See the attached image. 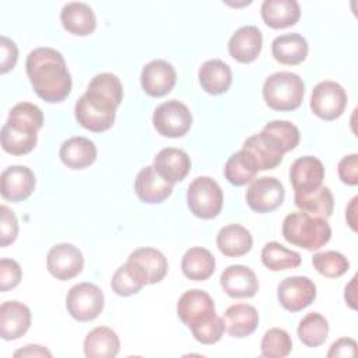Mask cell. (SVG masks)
Returning <instances> with one entry per match:
<instances>
[{"label":"cell","mask_w":358,"mask_h":358,"mask_svg":"<svg viewBox=\"0 0 358 358\" xmlns=\"http://www.w3.org/2000/svg\"><path fill=\"white\" fill-rule=\"evenodd\" d=\"M123 99V87L117 76L99 73L88 84L85 94L76 102L74 115L80 126L101 133L113 126L116 109Z\"/></svg>","instance_id":"6da1fadb"},{"label":"cell","mask_w":358,"mask_h":358,"mask_svg":"<svg viewBox=\"0 0 358 358\" xmlns=\"http://www.w3.org/2000/svg\"><path fill=\"white\" fill-rule=\"evenodd\" d=\"M222 190L210 176H199L187 187V206L193 215L199 218H215L222 210Z\"/></svg>","instance_id":"52a82bcc"},{"label":"cell","mask_w":358,"mask_h":358,"mask_svg":"<svg viewBox=\"0 0 358 358\" xmlns=\"http://www.w3.org/2000/svg\"><path fill=\"white\" fill-rule=\"evenodd\" d=\"M308 52L309 46L306 39L296 32L282 34L271 42V55L281 64H299L306 59Z\"/></svg>","instance_id":"484cf974"},{"label":"cell","mask_w":358,"mask_h":358,"mask_svg":"<svg viewBox=\"0 0 358 358\" xmlns=\"http://www.w3.org/2000/svg\"><path fill=\"white\" fill-rule=\"evenodd\" d=\"M0 235H1V248L8 246L17 239L18 235V221L15 214L7 207H0Z\"/></svg>","instance_id":"b9f144b4"},{"label":"cell","mask_w":358,"mask_h":358,"mask_svg":"<svg viewBox=\"0 0 358 358\" xmlns=\"http://www.w3.org/2000/svg\"><path fill=\"white\" fill-rule=\"evenodd\" d=\"M296 333L306 347H319L327 338L329 323L320 313L310 312L299 322Z\"/></svg>","instance_id":"8d00e7d4"},{"label":"cell","mask_w":358,"mask_h":358,"mask_svg":"<svg viewBox=\"0 0 358 358\" xmlns=\"http://www.w3.org/2000/svg\"><path fill=\"white\" fill-rule=\"evenodd\" d=\"M59 157L67 168L84 169L95 162L96 145L92 140L83 136L70 137L60 145Z\"/></svg>","instance_id":"603a6c76"},{"label":"cell","mask_w":358,"mask_h":358,"mask_svg":"<svg viewBox=\"0 0 358 358\" xmlns=\"http://www.w3.org/2000/svg\"><path fill=\"white\" fill-rule=\"evenodd\" d=\"M120 350L117 334L106 326L92 329L84 340V354L87 358H113Z\"/></svg>","instance_id":"f546056e"},{"label":"cell","mask_w":358,"mask_h":358,"mask_svg":"<svg viewBox=\"0 0 358 358\" xmlns=\"http://www.w3.org/2000/svg\"><path fill=\"white\" fill-rule=\"evenodd\" d=\"M183 274L193 281H204L215 271V259L208 249L190 248L182 257Z\"/></svg>","instance_id":"d6a6232c"},{"label":"cell","mask_w":358,"mask_h":358,"mask_svg":"<svg viewBox=\"0 0 358 358\" xmlns=\"http://www.w3.org/2000/svg\"><path fill=\"white\" fill-rule=\"evenodd\" d=\"M35 94L50 103L64 101L71 91V76L63 55L53 48H36L25 62Z\"/></svg>","instance_id":"7a4b0ae2"},{"label":"cell","mask_w":358,"mask_h":358,"mask_svg":"<svg viewBox=\"0 0 358 358\" xmlns=\"http://www.w3.org/2000/svg\"><path fill=\"white\" fill-rule=\"evenodd\" d=\"M22 277L20 264L13 259L0 260V291L6 292L15 288Z\"/></svg>","instance_id":"60d3db41"},{"label":"cell","mask_w":358,"mask_h":358,"mask_svg":"<svg viewBox=\"0 0 358 358\" xmlns=\"http://www.w3.org/2000/svg\"><path fill=\"white\" fill-rule=\"evenodd\" d=\"M192 113L189 108L176 101L171 99L166 102H162L152 115V124L155 130L169 138H178L185 136L190 127H192Z\"/></svg>","instance_id":"9c48e42d"},{"label":"cell","mask_w":358,"mask_h":358,"mask_svg":"<svg viewBox=\"0 0 358 358\" xmlns=\"http://www.w3.org/2000/svg\"><path fill=\"white\" fill-rule=\"evenodd\" d=\"M127 260L141 268L148 284H157L166 275L168 260L158 249L147 246L138 248L129 255Z\"/></svg>","instance_id":"4dcf8cb0"},{"label":"cell","mask_w":358,"mask_h":358,"mask_svg":"<svg viewBox=\"0 0 358 358\" xmlns=\"http://www.w3.org/2000/svg\"><path fill=\"white\" fill-rule=\"evenodd\" d=\"M347 106V92L336 81H322L315 85L310 95L312 112L323 120H336Z\"/></svg>","instance_id":"30bf717a"},{"label":"cell","mask_w":358,"mask_h":358,"mask_svg":"<svg viewBox=\"0 0 358 358\" xmlns=\"http://www.w3.org/2000/svg\"><path fill=\"white\" fill-rule=\"evenodd\" d=\"M281 232L288 243L306 250H317L331 238V228L326 218L303 211L288 214L282 221Z\"/></svg>","instance_id":"5b68a950"},{"label":"cell","mask_w":358,"mask_h":358,"mask_svg":"<svg viewBox=\"0 0 358 358\" xmlns=\"http://www.w3.org/2000/svg\"><path fill=\"white\" fill-rule=\"evenodd\" d=\"M18 59L17 45L7 36L0 38V71L4 74L14 69Z\"/></svg>","instance_id":"ee69618b"},{"label":"cell","mask_w":358,"mask_h":358,"mask_svg":"<svg viewBox=\"0 0 358 358\" xmlns=\"http://www.w3.org/2000/svg\"><path fill=\"white\" fill-rule=\"evenodd\" d=\"M140 80L147 95L159 98L173 90L176 84V70L166 60L155 59L143 67Z\"/></svg>","instance_id":"9a60e30c"},{"label":"cell","mask_w":358,"mask_h":358,"mask_svg":"<svg viewBox=\"0 0 358 358\" xmlns=\"http://www.w3.org/2000/svg\"><path fill=\"white\" fill-rule=\"evenodd\" d=\"M43 124L42 110L29 102H20L11 108L7 122L1 127V147L11 155H24L34 150L38 130Z\"/></svg>","instance_id":"277c9868"},{"label":"cell","mask_w":358,"mask_h":358,"mask_svg":"<svg viewBox=\"0 0 358 358\" xmlns=\"http://www.w3.org/2000/svg\"><path fill=\"white\" fill-rule=\"evenodd\" d=\"M280 305L289 312H299L309 306L316 298L315 282L303 275L284 278L277 288Z\"/></svg>","instance_id":"4fadbf2b"},{"label":"cell","mask_w":358,"mask_h":358,"mask_svg":"<svg viewBox=\"0 0 358 358\" xmlns=\"http://www.w3.org/2000/svg\"><path fill=\"white\" fill-rule=\"evenodd\" d=\"M355 280H357L355 277L351 278L350 284L345 287V294H344L347 303H348L352 309L357 308V305H355V302H357V299H355Z\"/></svg>","instance_id":"c3c4849f"},{"label":"cell","mask_w":358,"mask_h":358,"mask_svg":"<svg viewBox=\"0 0 358 358\" xmlns=\"http://www.w3.org/2000/svg\"><path fill=\"white\" fill-rule=\"evenodd\" d=\"M199 81L206 92L211 95L224 94L232 83L231 67L220 59L207 60L199 69Z\"/></svg>","instance_id":"83f0119b"},{"label":"cell","mask_w":358,"mask_h":358,"mask_svg":"<svg viewBox=\"0 0 358 358\" xmlns=\"http://www.w3.org/2000/svg\"><path fill=\"white\" fill-rule=\"evenodd\" d=\"M35 175L24 165H13L6 168L0 176L1 197L8 201H22L28 199L35 189Z\"/></svg>","instance_id":"2e32d148"},{"label":"cell","mask_w":358,"mask_h":358,"mask_svg":"<svg viewBox=\"0 0 358 358\" xmlns=\"http://www.w3.org/2000/svg\"><path fill=\"white\" fill-rule=\"evenodd\" d=\"M105 298L101 288L92 282L73 285L66 296V308L71 317L78 322H90L99 316Z\"/></svg>","instance_id":"ba28073f"},{"label":"cell","mask_w":358,"mask_h":358,"mask_svg":"<svg viewBox=\"0 0 358 358\" xmlns=\"http://www.w3.org/2000/svg\"><path fill=\"white\" fill-rule=\"evenodd\" d=\"M260 347L266 358H284L292 350V340L285 330L273 327L264 333Z\"/></svg>","instance_id":"f35d334b"},{"label":"cell","mask_w":358,"mask_h":358,"mask_svg":"<svg viewBox=\"0 0 358 358\" xmlns=\"http://www.w3.org/2000/svg\"><path fill=\"white\" fill-rule=\"evenodd\" d=\"M152 166L165 180L176 183L182 182L187 176L192 162L183 150L166 147L155 155Z\"/></svg>","instance_id":"7402d4cb"},{"label":"cell","mask_w":358,"mask_h":358,"mask_svg":"<svg viewBox=\"0 0 358 358\" xmlns=\"http://www.w3.org/2000/svg\"><path fill=\"white\" fill-rule=\"evenodd\" d=\"M225 330L231 337L242 338L252 334L259 324V313L248 303L231 305L224 313Z\"/></svg>","instance_id":"4316f807"},{"label":"cell","mask_w":358,"mask_h":358,"mask_svg":"<svg viewBox=\"0 0 358 358\" xmlns=\"http://www.w3.org/2000/svg\"><path fill=\"white\" fill-rule=\"evenodd\" d=\"M257 172L259 169L255 158L245 150L232 154L224 168L225 179L234 186H245L246 183H250Z\"/></svg>","instance_id":"836d02e7"},{"label":"cell","mask_w":358,"mask_h":358,"mask_svg":"<svg viewBox=\"0 0 358 358\" xmlns=\"http://www.w3.org/2000/svg\"><path fill=\"white\" fill-rule=\"evenodd\" d=\"M260 13L267 27L281 29L298 22L301 8L295 0H264L262 3Z\"/></svg>","instance_id":"d4e9b609"},{"label":"cell","mask_w":358,"mask_h":358,"mask_svg":"<svg viewBox=\"0 0 358 358\" xmlns=\"http://www.w3.org/2000/svg\"><path fill=\"white\" fill-rule=\"evenodd\" d=\"M337 172L343 183L350 186H357L358 185V155L350 154L341 158L337 166Z\"/></svg>","instance_id":"7bdbcfd3"},{"label":"cell","mask_w":358,"mask_h":358,"mask_svg":"<svg viewBox=\"0 0 358 358\" xmlns=\"http://www.w3.org/2000/svg\"><path fill=\"white\" fill-rule=\"evenodd\" d=\"M253 245V238L245 227L229 224L222 227L217 234V246L227 257H241L246 255Z\"/></svg>","instance_id":"f1b7e54d"},{"label":"cell","mask_w":358,"mask_h":358,"mask_svg":"<svg viewBox=\"0 0 358 358\" xmlns=\"http://www.w3.org/2000/svg\"><path fill=\"white\" fill-rule=\"evenodd\" d=\"M262 263L271 271L296 268L301 264V255L278 242H268L262 249Z\"/></svg>","instance_id":"d590c367"},{"label":"cell","mask_w":358,"mask_h":358,"mask_svg":"<svg viewBox=\"0 0 358 358\" xmlns=\"http://www.w3.org/2000/svg\"><path fill=\"white\" fill-rule=\"evenodd\" d=\"M312 264L319 274L327 278H337L350 268V262L344 255L336 250H326L313 255Z\"/></svg>","instance_id":"74e56055"},{"label":"cell","mask_w":358,"mask_h":358,"mask_svg":"<svg viewBox=\"0 0 358 358\" xmlns=\"http://www.w3.org/2000/svg\"><path fill=\"white\" fill-rule=\"evenodd\" d=\"M145 284L148 282L141 268L129 260L115 271L110 280L112 289L120 296H130L137 294Z\"/></svg>","instance_id":"e575fe53"},{"label":"cell","mask_w":358,"mask_h":358,"mask_svg":"<svg viewBox=\"0 0 358 358\" xmlns=\"http://www.w3.org/2000/svg\"><path fill=\"white\" fill-rule=\"evenodd\" d=\"M263 46L262 31L255 25L241 27L228 42L229 55L239 63H250L257 59Z\"/></svg>","instance_id":"ffe728a7"},{"label":"cell","mask_w":358,"mask_h":358,"mask_svg":"<svg viewBox=\"0 0 358 358\" xmlns=\"http://www.w3.org/2000/svg\"><path fill=\"white\" fill-rule=\"evenodd\" d=\"M63 28L77 36H87L95 31L96 17L92 8L81 1H71L63 6L60 13Z\"/></svg>","instance_id":"cb8c5ba5"},{"label":"cell","mask_w":358,"mask_h":358,"mask_svg":"<svg viewBox=\"0 0 358 358\" xmlns=\"http://www.w3.org/2000/svg\"><path fill=\"white\" fill-rule=\"evenodd\" d=\"M294 201L301 211L313 217L329 218L334 208L333 194L327 186H319L309 192L295 193Z\"/></svg>","instance_id":"1f68e13d"},{"label":"cell","mask_w":358,"mask_h":358,"mask_svg":"<svg viewBox=\"0 0 358 358\" xmlns=\"http://www.w3.org/2000/svg\"><path fill=\"white\" fill-rule=\"evenodd\" d=\"M220 284L231 298H252L259 289L255 271L243 264L228 266L220 277Z\"/></svg>","instance_id":"e0dca14e"},{"label":"cell","mask_w":358,"mask_h":358,"mask_svg":"<svg viewBox=\"0 0 358 358\" xmlns=\"http://www.w3.org/2000/svg\"><path fill=\"white\" fill-rule=\"evenodd\" d=\"M299 130L288 120H271L263 130L245 140L242 150L256 161L259 171L274 169L282 161L285 152L299 144Z\"/></svg>","instance_id":"3957f363"},{"label":"cell","mask_w":358,"mask_h":358,"mask_svg":"<svg viewBox=\"0 0 358 358\" xmlns=\"http://www.w3.org/2000/svg\"><path fill=\"white\" fill-rule=\"evenodd\" d=\"M285 190L282 183L273 176L255 179L246 190L248 206L260 214L271 213L284 201Z\"/></svg>","instance_id":"7c38bea8"},{"label":"cell","mask_w":358,"mask_h":358,"mask_svg":"<svg viewBox=\"0 0 358 358\" xmlns=\"http://www.w3.org/2000/svg\"><path fill=\"white\" fill-rule=\"evenodd\" d=\"M324 179V166L320 159L305 155L295 159L289 168V180L295 193L309 192L319 186Z\"/></svg>","instance_id":"44dd1931"},{"label":"cell","mask_w":358,"mask_h":358,"mask_svg":"<svg viewBox=\"0 0 358 358\" xmlns=\"http://www.w3.org/2000/svg\"><path fill=\"white\" fill-rule=\"evenodd\" d=\"M14 357H48L50 358L52 354L49 350H46L42 345H36V344H28L21 350H17L14 352Z\"/></svg>","instance_id":"bcb514c9"},{"label":"cell","mask_w":358,"mask_h":358,"mask_svg":"<svg viewBox=\"0 0 358 358\" xmlns=\"http://www.w3.org/2000/svg\"><path fill=\"white\" fill-rule=\"evenodd\" d=\"M176 312L179 319L190 330L200 327L217 316L213 298L201 289H189L178 301Z\"/></svg>","instance_id":"8fae6325"},{"label":"cell","mask_w":358,"mask_h":358,"mask_svg":"<svg viewBox=\"0 0 358 358\" xmlns=\"http://www.w3.org/2000/svg\"><path fill=\"white\" fill-rule=\"evenodd\" d=\"M134 190L137 197L143 203L148 204H157L166 200L172 190L173 183L165 180L152 165L143 168L136 178L134 182Z\"/></svg>","instance_id":"ac0fdd59"},{"label":"cell","mask_w":358,"mask_h":358,"mask_svg":"<svg viewBox=\"0 0 358 358\" xmlns=\"http://www.w3.org/2000/svg\"><path fill=\"white\" fill-rule=\"evenodd\" d=\"M305 94L303 80L291 71H277L263 84V96L274 110H294L302 103Z\"/></svg>","instance_id":"8992f818"},{"label":"cell","mask_w":358,"mask_h":358,"mask_svg":"<svg viewBox=\"0 0 358 358\" xmlns=\"http://www.w3.org/2000/svg\"><path fill=\"white\" fill-rule=\"evenodd\" d=\"M357 355V343L354 338L343 337L334 341L327 352L329 358L336 357H355Z\"/></svg>","instance_id":"f6af8a7d"},{"label":"cell","mask_w":358,"mask_h":358,"mask_svg":"<svg viewBox=\"0 0 358 358\" xmlns=\"http://www.w3.org/2000/svg\"><path fill=\"white\" fill-rule=\"evenodd\" d=\"M357 200L358 197H354L350 203V206L347 207V213H345V218H347V222L348 225L351 227L352 231H357V218H355V206H357Z\"/></svg>","instance_id":"7dc6e473"},{"label":"cell","mask_w":358,"mask_h":358,"mask_svg":"<svg viewBox=\"0 0 358 358\" xmlns=\"http://www.w3.org/2000/svg\"><path fill=\"white\" fill-rule=\"evenodd\" d=\"M49 273L60 281H67L78 275L84 267V256L71 243H57L50 248L46 257Z\"/></svg>","instance_id":"5bb4252c"},{"label":"cell","mask_w":358,"mask_h":358,"mask_svg":"<svg viewBox=\"0 0 358 358\" xmlns=\"http://www.w3.org/2000/svg\"><path fill=\"white\" fill-rule=\"evenodd\" d=\"M224 331H225L224 319L217 315L210 322L201 324L197 329H193L192 334L201 344H214L221 340Z\"/></svg>","instance_id":"ab89813d"},{"label":"cell","mask_w":358,"mask_h":358,"mask_svg":"<svg viewBox=\"0 0 358 358\" xmlns=\"http://www.w3.org/2000/svg\"><path fill=\"white\" fill-rule=\"evenodd\" d=\"M31 326V310L18 301H7L0 306V336L3 340L22 337Z\"/></svg>","instance_id":"d6986e66"}]
</instances>
